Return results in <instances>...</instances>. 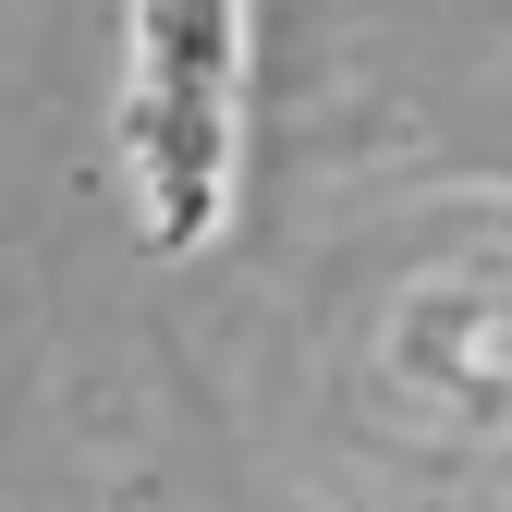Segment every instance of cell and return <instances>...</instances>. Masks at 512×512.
I'll use <instances>...</instances> for the list:
<instances>
[{
  "label": "cell",
  "instance_id": "cell-1",
  "mask_svg": "<svg viewBox=\"0 0 512 512\" xmlns=\"http://www.w3.org/2000/svg\"><path fill=\"white\" fill-rule=\"evenodd\" d=\"M135 159L159 196L147 232L183 256L232 171V0H135Z\"/></svg>",
  "mask_w": 512,
  "mask_h": 512
}]
</instances>
